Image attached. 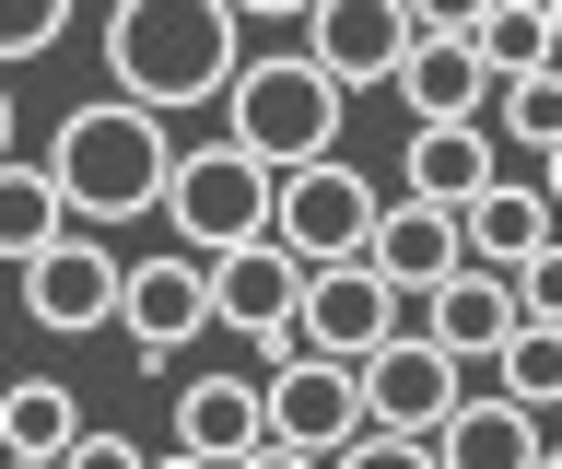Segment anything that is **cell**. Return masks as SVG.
<instances>
[{
    "mask_svg": "<svg viewBox=\"0 0 562 469\" xmlns=\"http://www.w3.org/2000/svg\"><path fill=\"white\" fill-rule=\"evenodd\" d=\"M105 82L130 94V107L153 118H188L223 94V71L246 59V24H235V0H105Z\"/></svg>",
    "mask_w": 562,
    "mask_h": 469,
    "instance_id": "obj_1",
    "label": "cell"
},
{
    "mask_svg": "<svg viewBox=\"0 0 562 469\" xmlns=\"http://www.w3.org/2000/svg\"><path fill=\"white\" fill-rule=\"evenodd\" d=\"M165 153H176V118L130 107V94H82V107L47 130V188H59L70 223H94V235H117V223L153 212V188H165Z\"/></svg>",
    "mask_w": 562,
    "mask_h": 469,
    "instance_id": "obj_2",
    "label": "cell"
},
{
    "mask_svg": "<svg viewBox=\"0 0 562 469\" xmlns=\"http://www.w3.org/2000/svg\"><path fill=\"white\" fill-rule=\"evenodd\" d=\"M223 142H246L258 165H305V153H340V118H351V94L328 71H316L305 47H258V59H235L223 71Z\"/></svg>",
    "mask_w": 562,
    "mask_h": 469,
    "instance_id": "obj_3",
    "label": "cell"
},
{
    "mask_svg": "<svg viewBox=\"0 0 562 469\" xmlns=\"http://www.w3.org/2000/svg\"><path fill=\"white\" fill-rule=\"evenodd\" d=\"M176 247H235V235H270V165L246 142H176L165 153V188H153Z\"/></svg>",
    "mask_w": 562,
    "mask_h": 469,
    "instance_id": "obj_4",
    "label": "cell"
},
{
    "mask_svg": "<svg viewBox=\"0 0 562 469\" xmlns=\"http://www.w3.org/2000/svg\"><path fill=\"white\" fill-rule=\"evenodd\" d=\"M270 376H258V446L270 458H340L351 434H363V388H351L340 353H316V340H281V353H258Z\"/></svg>",
    "mask_w": 562,
    "mask_h": 469,
    "instance_id": "obj_5",
    "label": "cell"
},
{
    "mask_svg": "<svg viewBox=\"0 0 562 469\" xmlns=\"http://www.w3.org/2000/svg\"><path fill=\"white\" fill-rule=\"evenodd\" d=\"M105 328H130L140 364H188L211 340V270H200V247L117 258V317H105Z\"/></svg>",
    "mask_w": 562,
    "mask_h": 469,
    "instance_id": "obj_6",
    "label": "cell"
},
{
    "mask_svg": "<svg viewBox=\"0 0 562 469\" xmlns=\"http://www.w3.org/2000/svg\"><path fill=\"white\" fill-rule=\"evenodd\" d=\"M0 282L24 293V317L47 328V340H82V328H105L117 317V258H105V235L94 223H59L35 258H12Z\"/></svg>",
    "mask_w": 562,
    "mask_h": 469,
    "instance_id": "obj_7",
    "label": "cell"
},
{
    "mask_svg": "<svg viewBox=\"0 0 562 469\" xmlns=\"http://www.w3.org/2000/svg\"><path fill=\"white\" fill-rule=\"evenodd\" d=\"M363 223H375V177L340 165V153H305V165H281V177H270V235L293 258H351V247H363Z\"/></svg>",
    "mask_w": 562,
    "mask_h": 469,
    "instance_id": "obj_8",
    "label": "cell"
},
{
    "mask_svg": "<svg viewBox=\"0 0 562 469\" xmlns=\"http://www.w3.org/2000/svg\"><path fill=\"white\" fill-rule=\"evenodd\" d=\"M211 328H235L246 353H281L293 340V293H305V258L281 247V235H235V247H211Z\"/></svg>",
    "mask_w": 562,
    "mask_h": 469,
    "instance_id": "obj_9",
    "label": "cell"
},
{
    "mask_svg": "<svg viewBox=\"0 0 562 469\" xmlns=\"http://www.w3.org/2000/svg\"><path fill=\"white\" fill-rule=\"evenodd\" d=\"M457 376H469V364H457V353H446V340H434L422 317H398L386 340H363V353H351L363 423H386V434H422V423H434V411L457 399Z\"/></svg>",
    "mask_w": 562,
    "mask_h": 469,
    "instance_id": "obj_10",
    "label": "cell"
},
{
    "mask_svg": "<svg viewBox=\"0 0 562 469\" xmlns=\"http://www.w3.org/2000/svg\"><path fill=\"white\" fill-rule=\"evenodd\" d=\"M411 317V293L375 282V258H305V293H293V340H316V353H363V340H386V328Z\"/></svg>",
    "mask_w": 562,
    "mask_h": 469,
    "instance_id": "obj_11",
    "label": "cell"
},
{
    "mask_svg": "<svg viewBox=\"0 0 562 469\" xmlns=\"http://www.w3.org/2000/svg\"><path fill=\"white\" fill-rule=\"evenodd\" d=\"M293 24H305V59L340 82V94H375V82L398 71V47H411V12H398V0H305Z\"/></svg>",
    "mask_w": 562,
    "mask_h": 469,
    "instance_id": "obj_12",
    "label": "cell"
},
{
    "mask_svg": "<svg viewBox=\"0 0 562 469\" xmlns=\"http://www.w3.org/2000/svg\"><path fill=\"white\" fill-rule=\"evenodd\" d=\"M422 446H434V458H457V469H527V458H539V411H527V399H504L492 376H457V399L422 423Z\"/></svg>",
    "mask_w": 562,
    "mask_h": 469,
    "instance_id": "obj_13",
    "label": "cell"
},
{
    "mask_svg": "<svg viewBox=\"0 0 562 469\" xmlns=\"http://www.w3.org/2000/svg\"><path fill=\"white\" fill-rule=\"evenodd\" d=\"M411 305H422V328H434V340H446L469 376H481V364H492V340L516 328V282H504V270H481V258H457L446 282H422Z\"/></svg>",
    "mask_w": 562,
    "mask_h": 469,
    "instance_id": "obj_14",
    "label": "cell"
},
{
    "mask_svg": "<svg viewBox=\"0 0 562 469\" xmlns=\"http://www.w3.org/2000/svg\"><path fill=\"white\" fill-rule=\"evenodd\" d=\"M363 258H375V282L422 293V282H446L469 247H457V212H446V200H411V188H398V200H375V223H363Z\"/></svg>",
    "mask_w": 562,
    "mask_h": 469,
    "instance_id": "obj_15",
    "label": "cell"
},
{
    "mask_svg": "<svg viewBox=\"0 0 562 469\" xmlns=\"http://www.w3.org/2000/svg\"><path fill=\"white\" fill-rule=\"evenodd\" d=\"M176 458H270L258 446V376H176Z\"/></svg>",
    "mask_w": 562,
    "mask_h": 469,
    "instance_id": "obj_16",
    "label": "cell"
},
{
    "mask_svg": "<svg viewBox=\"0 0 562 469\" xmlns=\"http://www.w3.org/2000/svg\"><path fill=\"white\" fill-rule=\"evenodd\" d=\"M386 94H398L411 118H481L492 107V71L469 59V36H411L398 71H386Z\"/></svg>",
    "mask_w": 562,
    "mask_h": 469,
    "instance_id": "obj_17",
    "label": "cell"
},
{
    "mask_svg": "<svg viewBox=\"0 0 562 469\" xmlns=\"http://www.w3.org/2000/svg\"><path fill=\"white\" fill-rule=\"evenodd\" d=\"M562 223H551V200L539 188H504V177H481L469 200H457V247L481 258V270H516L527 247H551Z\"/></svg>",
    "mask_w": 562,
    "mask_h": 469,
    "instance_id": "obj_18",
    "label": "cell"
},
{
    "mask_svg": "<svg viewBox=\"0 0 562 469\" xmlns=\"http://www.w3.org/2000/svg\"><path fill=\"white\" fill-rule=\"evenodd\" d=\"M492 177V130L481 118H411V153H398V188H411V200H469V188Z\"/></svg>",
    "mask_w": 562,
    "mask_h": 469,
    "instance_id": "obj_19",
    "label": "cell"
},
{
    "mask_svg": "<svg viewBox=\"0 0 562 469\" xmlns=\"http://www.w3.org/2000/svg\"><path fill=\"white\" fill-rule=\"evenodd\" d=\"M70 434H82V399L59 376H12L0 388V458H59Z\"/></svg>",
    "mask_w": 562,
    "mask_h": 469,
    "instance_id": "obj_20",
    "label": "cell"
},
{
    "mask_svg": "<svg viewBox=\"0 0 562 469\" xmlns=\"http://www.w3.org/2000/svg\"><path fill=\"white\" fill-rule=\"evenodd\" d=\"M59 223H70V212H59V188H47V165L0 153V270H12V258H35Z\"/></svg>",
    "mask_w": 562,
    "mask_h": 469,
    "instance_id": "obj_21",
    "label": "cell"
},
{
    "mask_svg": "<svg viewBox=\"0 0 562 469\" xmlns=\"http://www.w3.org/2000/svg\"><path fill=\"white\" fill-rule=\"evenodd\" d=\"M469 59H481L492 82H516L551 59V24H539V0H481V24H469Z\"/></svg>",
    "mask_w": 562,
    "mask_h": 469,
    "instance_id": "obj_22",
    "label": "cell"
},
{
    "mask_svg": "<svg viewBox=\"0 0 562 469\" xmlns=\"http://www.w3.org/2000/svg\"><path fill=\"white\" fill-rule=\"evenodd\" d=\"M492 130H504V142H527V153H539V142H562V47H551V59H539V71H516V82H492Z\"/></svg>",
    "mask_w": 562,
    "mask_h": 469,
    "instance_id": "obj_23",
    "label": "cell"
},
{
    "mask_svg": "<svg viewBox=\"0 0 562 469\" xmlns=\"http://www.w3.org/2000/svg\"><path fill=\"white\" fill-rule=\"evenodd\" d=\"M70 12H82V0H0V71L47 59V47L70 36Z\"/></svg>",
    "mask_w": 562,
    "mask_h": 469,
    "instance_id": "obj_24",
    "label": "cell"
},
{
    "mask_svg": "<svg viewBox=\"0 0 562 469\" xmlns=\"http://www.w3.org/2000/svg\"><path fill=\"white\" fill-rule=\"evenodd\" d=\"M504 282H516V317H562V235H551V247H527Z\"/></svg>",
    "mask_w": 562,
    "mask_h": 469,
    "instance_id": "obj_25",
    "label": "cell"
},
{
    "mask_svg": "<svg viewBox=\"0 0 562 469\" xmlns=\"http://www.w3.org/2000/svg\"><path fill=\"white\" fill-rule=\"evenodd\" d=\"M59 458H82V469H140V446H130V434H105V423H82Z\"/></svg>",
    "mask_w": 562,
    "mask_h": 469,
    "instance_id": "obj_26",
    "label": "cell"
},
{
    "mask_svg": "<svg viewBox=\"0 0 562 469\" xmlns=\"http://www.w3.org/2000/svg\"><path fill=\"white\" fill-rule=\"evenodd\" d=\"M398 12H411V36H469L481 24V0H398Z\"/></svg>",
    "mask_w": 562,
    "mask_h": 469,
    "instance_id": "obj_27",
    "label": "cell"
},
{
    "mask_svg": "<svg viewBox=\"0 0 562 469\" xmlns=\"http://www.w3.org/2000/svg\"><path fill=\"white\" fill-rule=\"evenodd\" d=\"M539 200H551V223H562V142H539Z\"/></svg>",
    "mask_w": 562,
    "mask_h": 469,
    "instance_id": "obj_28",
    "label": "cell"
},
{
    "mask_svg": "<svg viewBox=\"0 0 562 469\" xmlns=\"http://www.w3.org/2000/svg\"><path fill=\"white\" fill-rule=\"evenodd\" d=\"M305 0H235V24H293Z\"/></svg>",
    "mask_w": 562,
    "mask_h": 469,
    "instance_id": "obj_29",
    "label": "cell"
},
{
    "mask_svg": "<svg viewBox=\"0 0 562 469\" xmlns=\"http://www.w3.org/2000/svg\"><path fill=\"white\" fill-rule=\"evenodd\" d=\"M0 153H12V71H0Z\"/></svg>",
    "mask_w": 562,
    "mask_h": 469,
    "instance_id": "obj_30",
    "label": "cell"
}]
</instances>
